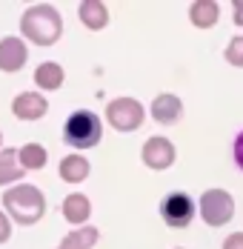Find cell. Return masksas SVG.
Masks as SVG:
<instances>
[{
    "mask_svg": "<svg viewBox=\"0 0 243 249\" xmlns=\"http://www.w3.org/2000/svg\"><path fill=\"white\" fill-rule=\"evenodd\" d=\"M20 35H23V40L35 43V46H52L63 35V18L49 3L29 6L20 18Z\"/></svg>",
    "mask_w": 243,
    "mask_h": 249,
    "instance_id": "6da1fadb",
    "label": "cell"
},
{
    "mask_svg": "<svg viewBox=\"0 0 243 249\" xmlns=\"http://www.w3.org/2000/svg\"><path fill=\"white\" fill-rule=\"evenodd\" d=\"M3 212L20 226L37 224L46 215V198L37 186L32 183H17L12 189H3Z\"/></svg>",
    "mask_w": 243,
    "mask_h": 249,
    "instance_id": "7a4b0ae2",
    "label": "cell"
},
{
    "mask_svg": "<svg viewBox=\"0 0 243 249\" xmlns=\"http://www.w3.org/2000/svg\"><path fill=\"white\" fill-rule=\"evenodd\" d=\"M100 138H103V124L89 109L72 112L63 124V143H69L72 149H92L100 143Z\"/></svg>",
    "mask_w": 243,
    "mask_h": 249,
    "instance_id": "3957f363",
    "label": "cell"
},
{
    "mask_svg": "<svg viewBox=\"0 0 243 249\" xmlns=\"http://www.w3.org/2000/svg\"><path fill=\"white\" fill-rule=\"evenodd\" d=\"M143 118H146L143 106H140V100H135V98H115V100H109V106H106V121L118 132L140 129Z\"/></svg>",
    "mask_w": 243,
    "mask_h": 249,
    "instance_id": "277c9868",
    "label": "cell"
},
{
    "mask_svg": "<svg viewBox=\"0 0 243 249\" xmlns=\"http://www.w3.org/2000/svg\"><path fill=\"white\" fill-rule=\"evenodd\" d=\"M235 215V200L226 189H206L200 195V218L209 226H223Z\"/></svg>",
    "mask_w": 243,
    "mask_h": 249,
    "instance_id": "5b68a950",
    "label": "cell"
},
{
    "mask_svg": "<svg viewBox=\"0 0 243 249\" xmlns=\"http://www.w3.org/2000/svg\"><path fill=\"white\" fill-rule=\"evenodd\" d=\"M160 218L174 229L189 226L194 218V200L186 192H172V195L160 200Z\"/></svg>",
    "mask_w": 243,
    "mask_h": 249,
    "instance_id": "8992f818",
    "label": "cell"
},
{
    "mask_svg": "<svg viewBox=\"0 0 243 249\" xmlns=\"http://www.w3.org/2000/svg\"><path fill=\"white\" fill-rule=\"evenodd\" d=\"M140 158H143V163L149 166V169H155V172H163V169H169L172 163H174V146H172L169 138H160V135H155V138H149V141L143 143Z\"/></svg>",
    "mask_w": 243,
    "mask_h": 249,
    "instance_id": "52a82bcc",
    "label": "cell"
},
{
    "mask_svg": "<svg viewBox=\"0 0 243 249\" xmlns=\"http://www.w3.org/2000/svg\"><path fill=\"white\" fill-rule=\"evenodd\" d=\"M29 60V49H26V40L23 37H3L0 40V72H20Z\"/></svg>",
    "mask_w": 243,
    "mask_h": 249,
    "instance_id": "ba28073f",
    "label": "cell"
},
{
    "mask_svg": "<svg viewBox=\"0 0 243 249\" xmlns=\"http://www.w3.org/2000/svg\"><path fill=\"white\" fill-rule=\"evenodd\" d=\"M49 112V100L40 92H20L12 100V115L17 121H40Z\"/></svg>",
    "mask_w": 243,
    "mask_h": 249,
    "instance_id": "9c48e42d",
    "label": "cell"
},
{
    "mask_svg": "<svg viewBox=\"0 0 243 249\" xmlns=\"http://www.w3.org/2000/svg\"><path fill=\"white\" fill-rule=\"evenodd\" d=\"M180 115H183V103L177 95H169V92H163V95H157V98L152 100V118L157 121V124H177L180 121Z\"/></svg>",
    "mask_w": 243,
    "mask_h": 249,
    "instance_id": "30bf717a",
    "label": "cell"
},
{
    "mask_svg": "<svg viewBox=\"0 0 243 249\" xmlns=\"http://www.w3.org/2000/svg\"><path fill=\"white\" fill-rule=\"evenodd\" d=\"M77 18H80V23L86 26V29L100 32V29H106V23H109V9L100 0H83L77 6Z\"/></svg>",
    "mask_w": 243,
    "mask_h": 249,
    "instance_id": "8fae6325",
    "label": "cell"
},
{
    "mask_svg": "<svg viewBox=\"0 0 243 249\" xmlns=\"http://www.w3.org/2000/svg\"><path fill=\"white\" fill-rule=\"evenodd\" d=\"M63 80H66V72H63V66L54 63V60H46V63H40V66L35 69V86L43 89V92H54V89H60Z\"/></svg>",
    "mask_w": 243,
    "mask_h": 249,
    "instance_id": "7c38bea8",
    "label": "cell"
},
{
    "mask_svg": "<svg viewBox=\"0 0 243 249\" xmlns=\"http://www.w3.org/2000/svg\"><path fill=\"white\" fill-rule=\"evenodd\" d=\"M89 215H92V203L86 195H80V192H72V195H66L63 200V218L74 226H83L89 221Z\"/></svg>",
    "mask_w": 243,
    "mask_h": 249,
    "instance_id": "4fadbf2b",
    "label": "cell"
},
{
    "mask_svg": "<svg viewBox=\"0 0 243 249\" xmlns=\"http://www.w3.org/2000/svg\"><path fill=\"white\" fill-rule=\"evenodd\" d=\"M218 18H220V9L215 0H197V3L189 6V20L197 29H212L218 23Z\"/></svg>",
    "mask_w": 243,
    "mask_h": 249,
    "instance_id": "5bb4252c",
    "label": "cell"
},
{
    "mask_svg": "<svg viewBox=\"0 0 243 249\" xmlns=\"http://www.w3.org/2000/svg\"><path fill=\"white\" fill-rule=\"evenodd\" d=\"M26 175V169L17 163V149H0V186H12Z\"/></svg>",
    "mask_w": 243,
    "mask_h": 249,
    "instance_id": "9a60e30c",
    "label": "cell"
},
{
    "mask_svg": "<svg viewBox=\"0 0 243 249\" xmlns=\"http://www.w3.org/2000/svg\"><path fill=\"white\" fill-rule=\"evenodd\" d=\"M89 178V160L83 155H66L60 160V180L66 183H80Z\"/></svg>",
    "mask_w": 243,
    "mask_h": 249,
    "instance_id": "2e32d148",
    "label": "cell"
},
{
    "mask_svg": "<svg viewBox=\"0 0 243 249\" xmlns=\"http://www.w3.org/2000/svg\"><path fill=\"white\" fill-rule=\"evenodd\" d=\"M97 238H100V232H97L95 226H77L74 232H69L57 249H92L97 244Z\"/></svg>",
    "mask_w": 243,
    "mask_h": 249,
    "instance_id": "e0dca14e",
    "label": "cell"
},
{
    "mask_svg": "<svg viewBox=\"0 0 243 249\" xmlns=\"http://www.w3.org/2000/svg\"><path fill=\"white\" fill-rule=\"evenodd\" d=\"M49 160V152L40 146V143H26V146H20L17 149V163L23 166L26 172L29 169H43Z\"/></svg>",
    "mask_w": 243,
    "mask_h": 249,
    "instance_id": "ac0fdd59",
    "label": "cell"
},
{
    "mask_svg": "<svg viewBox=\"0 0 243 249\" xmlns=\"http://www.w3.org/2000/svg\"><path fill=\"white\" fill-rule=\"evenodd\" d=\"M223 54H226V60H229L232 66H241V69H243V35H238V37H232Z\"/></svg>",
    "mask_w": 243,
    "mask_h": 249,
    "instance_id": "d6986e66",
    "label": "cell"
},
{
    "mask_svg": "<svg viewBox=\"0 0 243 249\" xmlns=\"http://www.w3.org/2000/svg\"><path fill=\"white\" fill-rule=\"evenodd\" d=\"M12 238V221L6 218V212L0 209V244H6Z\"/></svg>",
    "mask_w": 243,
    "mask_h": 249,
    "instance_id": "ffe728a7",
    "label": "cell"
},
{
    "mask_svg": "<svg viewBox=\"0 0 243 249\" xmlns=\"http://www.w3.org/2000/svg\"><path fill=\"white\" fill-rule=\"evenodd\" d=\"M223 249H243V232H235L223 241Z\"/></svg>",
    "mask_w": 243,
    "mask_h": 249,
    "instance_id": "44dd1931",
    "label": "cell"
},
{
    "mask_svg": "<svg viewBox=\"0 0 243 249\" xmlns=\"http://www.w3.org/2000/svg\"><path fill=\"white\" fill-rule=\"evenodd\" d=\"M235 160H238V166L243 169V132L235 138Z\"/></svg>",
    "mask_w": 243,
    "mask_h": 249,
    "instance_id": "7402d4cb",
    "label": "cell"
},
{
    "mask_svg": "<svg viewBox=\"0 0 243 249\" xmlns=\"http://www.w3.org/2000/svg\"><path fill=\"white\" fill-rule=\"evenodd\" d=\"M232 9H235V23L243 26V0H235V3H232Z\"/></svg>",
    "mask_w": 243,
    "mask_h": 249,
    "instance_id": "603a6c76",
    "label": "cell"
},
{
    "mask_svg": "<svg viewBox=\"0 0 243 249\" xmlns=\"http://www.w3.org/2000/svg\"><path fill=\"white\" fill-rule=\"evenodd\" d=\"M0 143H3V132H0Z\"/></svg>",
    "mask_w": 243,
    "mask_h": 249,
    "instance_id": "cb8c5ba5",
    "label": "cell"
}]
</instances>
